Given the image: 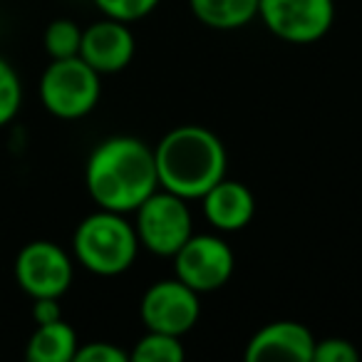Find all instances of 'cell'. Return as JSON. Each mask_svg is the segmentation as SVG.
Masks as SVG:
<instances>
[{"label": "cell", "mask_w": 362, "mask_h": 362, "mask_svg": "<svg viewBox=\"0 0 362 362\" xmlns=\"http://www.w3.org/2000/svg\"><path fill=\"white\" fill-rule=\"evenodd\" d=\"M85 187L97 209L134 214L159 189L154 146L129 134L102 139L85 161Z\"/></svg>", "instance_id": "6da1fadb"}, {"label": "cell", "mask_w": 362, "mask_h": 362, "mask_svg": "<svg viewBox=\"0 0 362 362\" xmlns=\"http://www.w3.org/2000/svg\"><path fill=\"white\" fill-rule=\"evenodd\" d=\"M159 189L194 202L226 176L223 141L202 124H179L154 146Z\"/></svg>", "instance_id": "7a4b0ae2"}, {"label": "cell", "mask_w": 362, "mask_h": 362, "mask_svg": "<svg viewBox=\"0 0 362 362\" xmlns=\"http://www.w3.org/2000/svg\"><path fill=\"white\" fill-rule=\"evenodd\" d=\"M136 253L139 238L134 223L127 221V214L97 209L87 214L72 233V258L95 276H122L134 266Z\"/></svg>", "instance_id": "3957f363"}, {"label": "cell", "mask_w": 362, "mask_h": 362, "mask_svg": "<svg viewBox=\"0 0 362 362\" xmlns=\"http://www.w3.org/2000/svg\"><path fill=\"white\" fill-rule=\"evenodd\" d=\"M37 95L42 107L57 119H82L100 102L102 75L92 70L80 55L50 60L37 82Z\"/></svg>", "instance_id": "277c9868"}, {"label": "cell", "mask_w": 362, "mask_h": 362, "mask_svg": "<svg viewBox=\"0 0 362 362\" xmlns=\"http://www.w3.org/2000/svg\"><path fill=\"white\" fill-rule=\"evenodd\" d=\"M134 231L139 246L154 256L171 258L194 233L189 202L166 189H156L134 211Z\"/></svg>", "instance_id": "5b68a950"}, {"label": "cell", "mask_w": 362, "mask_h": 362, "mask_svg": "<svg viewBox=\"0 0 362 362\" xmlns=\"http://www.w3.org/2000/svg\"><path fill=\"white\" fill-rule=\"evenodd\" d=\"M16 283L30 300L35 298H62L75 278V258L60 243L37 238L18 251Z\"/></svg>", "instance_id": "8992f818"}, {"label": "cell", "mask_w": 362, "mask_h": 362, "mask_svg": "<svg viewBox=\"0 0 362 362\" xmlns=\"http://www.w3.org/2000/svg\"><path fill=\"white\" fill-rule=\"evenodd\" d=\"M174 276L199 296L221 291L233 276L236 256L216 233H192L174 253Z\"/></svg>", "instance_id": "52a82bcc"}, {"label": "cell", "mask_w": 362, "mask_h": 362, "mask_svg": "<svg viewBox=\"0 0 362 362\" xmlns=\"http://www.w3.org/2000/svg\"><path fill=\"white\" fill-rule=\"evenodd\" d=\"M258 18L276 37L310 45L325 37L335 21L332 0H258Z\"/></svg>", "instance_id": "ba28073f"}, {"label": "cell", "mask_w": 362, "mask_h": 362, "mask_svg": "<svg viewBox=\"0 0 362 362\" xmlns=\"http://www.w3.org/2000/svg\"><path fill=\"white\" fill-rule=\"evenodd\" d=\"M139 317L146 330L184 337L197 327L202 317V300L197 291H192L176 276L164 278L151 283L144 291L139 303Z\"/></svg>", "instance_id": "9c48e42d"}, {"label": "cell", "mask_w": 362, "mask_h": 362, "mask_svg": "<svg viewBox=\"0 0 362 362\" xmlns=\"http://www.w3.org/2000/svg\"><path fill=\"white\" fill-rule=\"evenodd\" d=\"M136 40L129 23L102 18L82 28L80 57L100 75H117L134 60Z\"/></svg>", "instance_id": "30bf717a"}, {"label": "cell", "mask_w": 362, "mask_h": 362, "mask_svg": "<svg viewBox=\"0 0 362 362\" xmlns=\"http://www.w3.org/2000/svg\"><path fill=\"white\" fill-rule=\"evenodd\" d=\"M313 350H315V335L303 322L276 320L271 325H263L248 340L243 357L248 362H263V360L313 362Z\"/></svg>", "instance_id": "8fae6325"}, {"label": "cell", "mask_w": 362, "mask_h": 362, "mask_svg": "<svg viewBox=\"0 0 362 362\" xmlns=\"http://www.w3.org/2000/svg\"><path fill=\"white\" fill-rule=\"evenodd\" d=\"M199 202H202L206 221L218 233L241 231V228H246L253 221V214H256L253 192L246 184H241L236 179H228V176L216 181Z\"/></svg>", "instance_id": "7c38bea8"}, {"label": "cell", "mask_w": 362, "mask_h": 362, "mask_svg": "<svg viewBox=\"0 0 362 362\" xmlns=\"http://www.w3.org/2000/svg\"><path fill=\"white\" fill-rule=\"evenodd\" d=\"M80 347L77 332L70 322L55 320L45 325H35L28 337L25 357L30 362H75V352Z\"/></svg>", "instance_id": "4fadbf2b"}, {"label": "cell", "mask_w": 362, "mask_h": 362, "mask_svg": "<svg viewBox=\"0 0 362 362\" xmlns=\"http://www.w3.org/2000/svg\"><path fill=\"white\" fill-rule=\"evenodd\" d=\"M189 8L211 30H238L258 18V0H189Z\"/></svg>", "instance_id": "5bb4252c"}, {"label": "cell", "mask_w": 362, "mask_h": 362, "mask_svg": "<svg viewBox=\"0 0 362 362\" xmlns=\"http://www.w3.org/2000/svg\"><path fill=\"white\" fill-rule=\"evenodd\" d=\"M184 357H187V347L181 337L156 330H146L129 352V360L134 362H181Z\"/></svg>", "instance_id": "9a60e30c"}, {"label": "cell", "mask_w": 362, "mask_h": 362, "mask_svg": "<svg viewBox=\"0 0 362 362\" xmlns=\"http://www.w3.org/2000/svg\"><path fill=\"white\" fill-rule=\"evenodd\" d=\"M42 45L50 60H65V57H77L82 45V28L70 18H57L45 28Z\"/></svg>", "instance_id": "2e32d148"}, {"label": "cell", "mask_w": 362, "mask_h": 362, "mask_svg": "<svg viewBox=\"0 0 362 362\" xmlns=\"http://www.w3.org/2000/svg\"><path fill=\"white\" fill-rule=\"evenodd\" d=\"M23 110V80L18 70L0 55V129L8 127Z\"/></svg>", "instance_id": "e0dca14e"}, {"label": "cell", "mask_w": 362, "mask_h": 362, "mask_svg": "<svg viewBox=\"0 0 362 362\" xmlns=\"http://www.w3.org/2000/svg\"><path fill=\"white\" fill-rule=\"evenodd\" d=\"M105 18H115L122 23H136L156 11L161 0H92Z\"/></svg>", "instance_id": "ac0fdd59"}, {"label": "cell", "mask_w": 362, "mask_h": 362, "mask_svg": "<svg viewBox=\"0 0 362 362\" xmlns=\"http://www.w3.org/2000/svg\"><path fill=\"white\" fill-rule=\"evenodd\" d=\"M360 352L345 337H322L315 340L313 350V362H357Z\"/></svg>", "instance_id": "d6986e66"}, {"label": "cell", "mask_w": 362, "mask_h": 362, "mask_svg": "<svg viewBox=\"0 0 362 362\" xmlns=\"http://www.w3.org/2000/svg\"><path fill=\"white\" fill-rule=\"evenodd\" d=\"M129 360V352L117 347L115 342H105V340H95V342H85L77 347L75 352V362H127Z\"/></svg>", "instance_id": "ffe728a7"}, {"label": "cell", "mask_w": 362, "mask_h": 362, "mask_svg": "<svg viewBox=\"0 0 362 362\" xmlns=\"http://www.w3.org/2000/svg\"><path fill=\"white\" fill-rule=\"evenodd\" d=\"M30 315L35 325H45V322L62 320V308L60 298H35L30 308Z\"/></svg>", "instance_id": "44dd1931"}]
</instances>
